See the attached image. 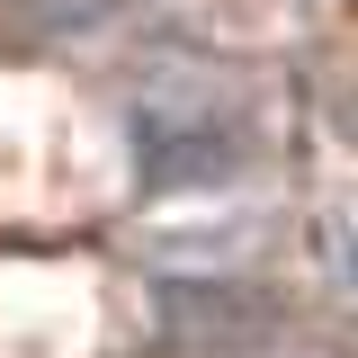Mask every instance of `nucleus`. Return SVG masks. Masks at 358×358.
I'll use <instances>...</instances> for the list:
<instances>
[{
  "label": "nucleus",
  "instance_id": "obj_1",
  "mask_svg": "<svg viewBox=\"0 0 358 358\" xmlns=\"http://www.w3.org/2000/svg\"><path fill=\"white\" fill-rule=\"evenodd\" d=\"M134 152H143L152 188H215V179H233L242 134L206 81H162L134 99Z\"/></svg>",
  "mask_w": 358,
  "mask_h": 358
}]
</instances>
